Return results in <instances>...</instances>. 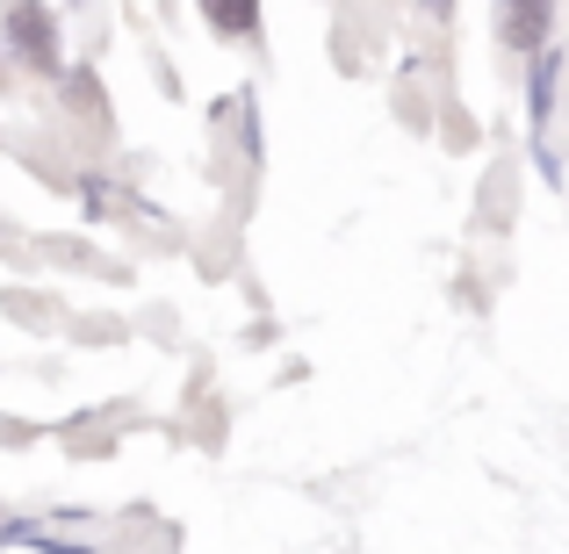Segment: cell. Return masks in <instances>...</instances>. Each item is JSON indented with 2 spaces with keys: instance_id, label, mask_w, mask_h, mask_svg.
<instances>
[{
  "instance_id": "obj_1",
  "label": "cell",
  "mask_w": 569,
  "mask_h": 554,
  "mask_svg": "<svg viewBox=\"0 0 569 554\" xmlns=\"http://www.w3.org/2000/svg\"><path fill=\"white\" fill-rule=\"evenodd\" d=\"M8 51L22 58L37 80H58L66 72V43H58V14L43 0H14L8 8Z\"/></svg>"
},
{
  "instance_id": "obj_2",
  "label": "cell",
  "mask_w": 569,
  "mask_h": 554,
  "mask_svg": "<svg viewBox=\"0 0 569 554\" xmlns=\"http://www.w3.org/2000/svg\"><path fill=\"white\" fill-rule=\"evenodd\" d=\"M556 29V0H498V37L512 51H541Z\"/></svg>"
},
{
  "instance_id": "obj_3",
  "label": "cell",
  "mask_w": 569,
  "mask_h": 554,
  "mask_svg": "<svg viewBox=\"0 0 569 554\" xmlns=\"http://www.w3.org/2000/svg\"><path fill=\"white\" fill-rule=\"evenodd\" d=\"M202 8V22L217 29L223 43H252L260 37V0H194Z\"/></svg>"
},
{
  "instance_id": "obj_4",
  "label": "cell",
  "mask_w": 569,
  "mask_h": 554,
  "mask_svg": "<svg viewBox=\"0 0 569 554\" xmlns=\"http://www.w3.org/2000/svg\"><path fill=\"white\" fill-rule=\"evenodd\" d=\"M0 58H8V51H0Z\"/></svg>"
}]
</instances>
